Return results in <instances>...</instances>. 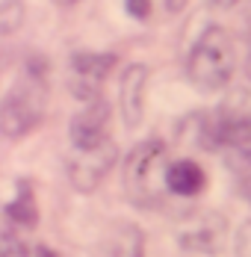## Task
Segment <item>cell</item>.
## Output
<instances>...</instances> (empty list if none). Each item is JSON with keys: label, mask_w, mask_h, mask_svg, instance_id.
<instances>
[{"label": "cell", "mask_w": 251, "mask_h": 257, "mask_svg": "<svg viewBox=\"0 0 251 257\" xmlns=\"http://www.w3.org/2000/svg\"><path fill=\"white\" fill-rule=\"evenodd\" d=\"M245 39H248V56H245V74H248V80H251V6H248V18H245Z\"/></svg>", "instance_id": "cell-16"}, {"label": "cell", "mask_w": 251, "mask_h": 257, "mask_svg": "<svg viewBox=\"0 0 251 257\" xmlns=\"http://www.w3.org/2000/svg\"><path fill=\"white\" fill-rule=\"evenodd\" d=\"M112 257H145V236L133 225L121 228L112 242Z\"/></svg>", "instance_id": "cell-11"}, {"label": "cell", "mask_w": 251, "mask_h": 257, "mask_svg": "<svg viewBox=\"0 0 251 257\" xmlns=\"http://www.w3.org/2000/svg\"><path fill=\"white\" fill-rule=\"evenodd\" d=\"M163 3H166V9H169V12H180L189 0H163Z\"/></svg>", "instance_id": "cell-17"}, {"label": "cell", "mask_w": 251, "mask_h": 257, "mask_svg": "<svg viewBox=\"0 0 251 257\" xmlns=\"http://www.w3.org/2000/svg\"><path fill=\"white\" fill-rule=\"evenodd\" d=\"M115 68V53H95L80 51L68 62V89L80 101H95L100 98V89Z\"/></svg>", "instance_id": "cell-4"}, {"label": "cell", "mask_w": 251, "mask_h": 257, "mask_svg": "<svg viewBox=\"0 0 251 257\" xmlns=\"http://www.w3.org/2000/svg\"><path fill=\"white\" fill-rule=\"evenodd\" d=\"M210 3H213V6H219V9H230L236 0H210Z\"/></svg>", "instance_id": "cell-19"}, {"label": "cell", "mask_w": 251, "mask_h": 257, "mask_svg": "<svg viewBox=\"0 0 251 257\" xmlns=\"http://www.w3.org/2000/svg\"><path fill=\"white\" fill-rule=\"evenodd\" d=\"M236 68V45L225 27L213 24L195 39L186 56V77L198 92H219L225 89Z\"/></svg>", "instance_id": "cell-1"}, {"label": "cell", "mask_w": 251, "mask_h": 257, "mask_svg": "<svg viewBox=\"0 0 251 257\" xmlns=\"http://www.w3.org/2000/svg\"><path fill=\"white\" fill-rule=\"evenodd\" d=\"M115 163H118V145L112 139H106L98 148H74L68 154V180L80 192H92Z\"/></svg>", "instance_id": "cell-5"}, {"label": "cell", "mask_w": 251, "mask_h": 257, "mask_svg": "<svg viewBox=\"0 0 251 257\" xmlns=\"http://www.w3.org/2000/svg\"><path fill=\"white\" fill-rule=\"evenodd\" d=\"M0 257H27L24 236L18 233L15 225H9V222H6V228L0 233Z\"/></svg>", "instance_id": "cell-12"}, {"label": "cell", "mask_w": 251, "mask_h": 257, "mask_svg": "<svg viewBox=\"0 0 251 257\" xmlns=\"http://www.w3.org/2000/svg\"><path fill=\"white\" fill-rule=\"evenodd\" d=\"M24 21V3L21 0H0V30L9 36Z\"/></svg>", "instance_id": "cell-13"}, {"label": "cell", "mask_w": 251, "mask_h": 257, "mask_svg": "<svg viewBox=\"0 0 251 257\" xmlns=\"http://www.w3.org/2000/svg\"><path fill=\"white\" fill-rule=\"evenodd\" d=\"M48 109V86H45V62L33 59L27 74L6 95L0 103V127L6 139H21L30 130H36Z\"/></svg>", "instance_id": "cell-3"}, {"label": "cell", "mask_w": 251, "mask_h": 257, "mask_svg": "<svg viewBox=\"0 0 251 257\" xmlns=\"http://www.w3.org/2000/svg\"><path fill=\"white\" fill-rule=\"evenodd\" d=\"M225 236V225L219 216H204L186 222V228L180 231V242L189 251H204V254H216Z\"/></svg>", "instance_id": "cell-8"}, {"label": "cell", "mask_w": 251, "mask_h": 257, "mask_svg": "<svg viewBox=\"0 0 251 257\" xmlns=\"http://www.w3.org/2000/svg\"><path fill=\"white\" fill-rule=\"evenodd\" d=\"M36 257H59V254H56L53 248H48V245H39V248H36Z\"/></svg>", "instance_id": "cell-18"}, {"label": "cell", "mask_w": 251, "mask_h": 257, "mask_svg": "<svg viewBox=\"0 0 251 257\" xmlns=\"http://www.w3.org/2000/svg\"><path fill=\"white\" fill-rule=\"evenodd\" d=\"M245 195H248V204H251V183H248V189H245Z\"/></svg>", "instance_id": "cell-20"}, {"label": "cell", "mask_w": 251, "mask_h": 257, "mask_svg": "<svg viewBox=\"0 0 251 257\" xmlns=\"http://www.w3.org/2000/svg\"><path fill=\"white\" fill-rule=\"evenodd\" d=\"M145 92H148V65L133 62L121 71L118 80V109L127 127H136L145 115Z\"/></svg>", "instance_id": "cell-7"}, {"label": "cell", "mask_w": 251, "mask_h": 257, "mask_svg": "<svg viewBox=\"0 0 251 257\" xmlns=\"http://www.w3.org/2000/svg\"><path fill=\"white\" fill-rule=\"evenodd\" d=\"M236 254L239 257H251V222H245L239 233H236Z\"/></svg>", "instance_id": "cell-15"}, {"label": "cell", "mask_w": 251, "mask_h": 257, "mask_svg": "<svg viewBox=\"0 0 251 257\" xmlns=\"http://www.w3.org/2000/svg\"><path fill=\"white\" fill-rule=\"evenodd\" d=\"M169 148L160 139L139 142L124 160V192L136 207H160L169 189Z\"/></svg>", "instance_id": "cell-2"}, {"label": "cell", "mask_w": 251, "mask_h": 257, "mask_svg": "<svg viewBox=\"0 0 251 257\" xmlns=\"http://www.w3.org/2000/svg\"><path fill=\"white\" fill-rule=\"evenodd\" d=\"M207 183V175L195 160H175L169 166V189L172 195H183V198H192L198 195Z\"/></svg>", "instance_id": "cell-9"}, {"label": "cell", "mask_w": 251, "mask_h": 257, "mask_svg": "<svg viewBox=\"0 0 251 257\" xmlns=\"http://www.w3.org/2000/svg\"><path fill=\"white\" fill-rule=\"evenodd\" d=\"M124 9H127L130 18L142 21V18H148L151 15V0H124Z\"/></svg>", "instance_id": "cell-14"}, {"label": "cell", "mask_w": 251, "mask_h": 257, "mask_svg": "<svg viewBox=\"0 0 251 257\" xmlns=\"http://www.w3.org/2000/svg\"><path fill=\"white\" fill-rule=\"evenodd\" d=\"M3 216H6L9 225L24 228V231L39 225V207H36V195H33V186L30 183H24V180L18 183V195L3 207Z\"/></svg>", "instance_id": "cell-10"}, {"label": "cell", "mask_w": 251, "mask_h": 257, "mask_svg": "<svg viewBox=\"0 0 251 257\" xmlns=\"http://www.w3.org/2000/svg\"><path fill=\"white\" fill-rule=\"evenodd\" d=\"M109 115H112V109L103 98L86 101V106L68 124L71 148H98V145H103L109 139Z\"/></svg>", "instance_id": "cell-6"}]
</instances>
